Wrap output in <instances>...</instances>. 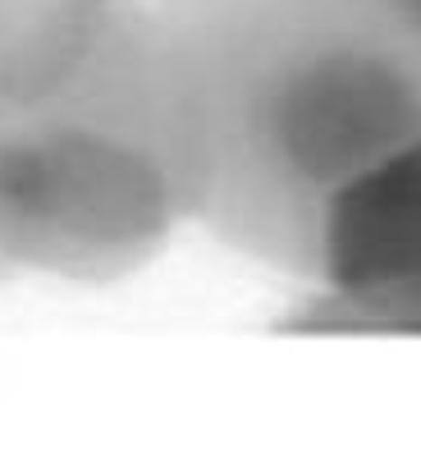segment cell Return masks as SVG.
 <instances>
[{
	"label": "cell",
	"instance_id": "3957f363",
	"mask_svg": "<svg viewBox=\"0 0 421 463\" xmlns=\"http://www.w3.org/2000/svg\"><path fill=\"white\" fill-rule=\"evenodd\" d=\"M298 335H421V138L348 179L321 216Z\"/></svg>",
	"mask_w": 421,
	"mask_h": 463
},
{
	"label": "cell",
	"instance_id": "7a4b0ae2",
	"mask_svg": "<svg viewBox=\"0 0 421 463\" xmlns=\"http://www.w3.org/2000/svg\"><path fill=\"white\" fill-rule=\"evenodd\" d=\"M201 156L165 10L119 0L92 55L0 106V248L19 276L128 280L197 221Z\"/></svg>",
	"mask_w": 421,
	"mask_h": 463
},
{
	"label": "cell",
	"instance_id": "277c9868",
	"mask_svg": "<svg viewBox=\"0 0 421 463\" xmlns=\"http://www.w3.org/2000/svg\"><path fill=\"white\" fill-rule=\"evenodd\" d=\"M119 0H0V106L60 88L101 42Z\"/></svg>",
	"mask_w": 421,
	"mask_h": 463
},
{
	"label": "cell",
	"instance_id": "52a82bcc",
	"mask_svg": "<svg viewBox=\"0 0 421 463\" xmlns=\"http://www.w3.org/2000/svg\"><path fill=\"white\" fill-rule=\"evenodd\" d=\"M128 5H147V10H174V5H188V0H128Z\"/></svg>",
	"mask_w": 421,
	"mask_h": 463
},
{
	"label": "cell",
	"instance_id": "6da1fadb",
	"mask_svg": "<svg viewBox=\"0 0 421 463\" xmlns=\"http://www.w3.org/2000/svg\"><path fill=\"white\" fill-rule=\"evenodd\" d=\"M201 156L206 234L312 280L330 197L421 138V33L385 0L165 10Z\"/></svg>",
	"mask_w": 421,
	"mask_h": 463
},
{
	"label": "cell",
	"instance_id": "5b68a950",
	"mask_svg": "<svg viewBox=\"0 0 421 463\" xmlns=\"http://www.w3.org/2000/svg\"><path fill=\"white\" fill-rule=\"evenodd\" d=\"M385 5H389L394 14H403V19L421 33V0H385Z\"/></svg>",
	"mask_w": 421,
	"mask_h": 463
},
{
	"label": "cell",
	"instance_id": "8992f818",
	"mask_svg": "<svg viewBox=\"0 0 421 463\" xmlns=\"http://www.w3.org/2000/svg\"><path fill=\"white\" fill-rule=\"evenodd\" d=\"M10 280H19V267L10 261V252L0 248V285H10Z\"/></svg>",
	"mask_w": 421,
	"mask_h": 463
}]
</instances>
